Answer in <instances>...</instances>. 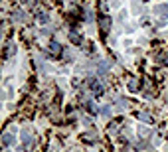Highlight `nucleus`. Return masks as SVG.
Here are the masks:
<instances>
[{"label": "nucleus", "mask_w": 168, "mask_h": 152, "mask_svg": "<svg viewBox=\"0 0 168 152\" xmlns=\"http://www.w3.org/2000/svg\"><path fill=\"white\" fill-rule=\"evenodd\" d=\"M22 142H24L26 146H30V144H32V134H30L28 128H24V130H22Z\"/></svg>", "instance_id": "nucleus-1"}, {"label": "nucleus", "mask_w": 168, "mask_h": 152, "mask_svg": "<svg viewBox=\"0 0 168 152\" xmlns=\"http://www.w3.org/2000/svg\"><path fill=\"white\" fill-rule=\"evenodd\" d=\"M12 140H14V138H12V134H10V133H4V134H2V144H4V146H10V144H12Z\"/></svg>", "instance_id": "nucleus-2"}, {"label": "nucleus", "mask_w": 168, "mask_h": 152, "mask_svg": "<svg viewBox=\"0 0 168 152\" xmlns=\"http://www.w3.org/2000/svg\"><path fill=\"white\" fill-rule=\"evenodd\" d=\"M156 14H160V16H168V6H166V4L156 6Z\"/></svg>", "instance_id": "nucleus-3"}, {"label": "nucleus", "mask_w": 168, "mask_h": 152, "mask_svg": "<svg viewBox=\"0 0 168 152\" xmlns=\"http://www.w3.org/2000/svg\"><path fill=\"white\" fill-rule=\"evenodd\" d=\"M50 49H52V52H53V55H56V53H59V52H62V46H59L58 42H50Z\"/></svg>", "instance_id": "nucleus-4"}, {"label": "nucleus", "mask_w": 168, "mask_h": 152, "mask_svg": "<svg viewBox=\"0 0 168 152\" xmlns=\"http://www.w3.org/2000/svg\"><path fill=\"white\" fill-rule=\"evenodd\" d=\"M109 28H111V20H109V18H101V30H103V32H107Z\"/></svg>", "instance_id": "nucleus-5"}, {"label": "nucleus", "mask_w": 168, "mask_h": 152, "mask_svg": "<svg viewBox=\"0 0 168 152\" xmlns=\"http://www.w3.org/2000/svg\"><path fill=\"white\" fill-rule=\"evenodd\" d=\"M91 91H93V93H101V85H99V81L91 79Z\"/></svg>", "instance_id": "nucleus-6"}, {"label": "nucleus", "mask_w": 168, "mask_h": 152, "mask_svg": "<svg viewBox=\"0 0 168 152\" xmlns=\"http://www.w3.org/2000/svg\"><path fill=\"white\" fill-rule=\"evenodd\" d=\"M69 38L73 43H81V36H77V34H69Z\"/></svg>", "instance_id": "nucleus-7"}, {"label": "nucleus", "mask_w": 168, "mask_h": 152, "mask_svg": "<svg viewBox=\"0 0 168 152\" xmlns=\"http://www.w3.org/2000/svg\"><path fill=\"white\" fill-rule=\"evenodd\" d=\"M38 20H40V24H48L50 22V18L46 14H38Z\"/></svg>", "instance_id": "nucleus-8"}, {"label": "nucleus", "mask_w": 168, "mask_h": 152, "mask_svg": "<svg viewBox=\"0 0 168 152\" xmlns=\"http://www.w3.org/2000/svg\"><path fill=\"white\" fill-rule=\"evenodd\" d=\"M140 121H146V123H152V119H150L148 113H140Z\"/></svg>", "instance_id": "nucleus-9"}, {"label": "nucleus", "mask_w": 168, "mask_h": 152, "mask_svg": "<svg viewBox=\"0 0 168 152\" xmlns=\"http://www.w3.org/2000/svg\"><path fill=\"white\" fill-rule=\"evenodd\" d=\"M99 73H101V75H105V73H107V65H105V63H99Z\"/></svg>", "instance_id": "nucleus-10"}, {"label": "nucleus", "mask_w": 168, "mask_h": 152, "mask_svg": "<svg viewBox=\"0 0 168 152\" xmlns=\"http://www.w3.org/2000/svg\"><path fill=\"white\" fill-rule=\"evenodd\" d=\"M109 107H103V109H101V115H105V117H107V115H109Z\"/></svg>", "instance_id": "nucleus-11"}]
</instances>
